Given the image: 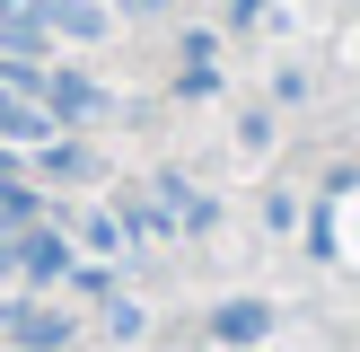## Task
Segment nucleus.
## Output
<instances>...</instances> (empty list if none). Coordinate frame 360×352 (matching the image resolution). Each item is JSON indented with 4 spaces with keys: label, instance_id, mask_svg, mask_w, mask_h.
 I'll return each mask as SVG.
<instances>
[{
    "label": "nucleus",
    "instance_id": "f257e3e1",
    "mask_svg": "<svg viewBox=\"0 0 360 352\" xmlns=\"http://www.w3.org/2000/svg\"><path fill=\"white\" fill-rule=\"evenodd\" d=\"M0 27L44 44V35H70V44H97L105 35V0H0Z\"/></svg>",
    "mask_w": 360,
    "mask_h": 352
},
{
    "label": "nucleus",
    "instance_id": "f03ea898",
    "mask_svg": "<svg viewBox=\"0 0 360 352\" xmlns=\"http://www.w3.org/2000/svg\"><path fill=\"white\" fill-rule=\"evenodd\" d=\"M44 106H53V123H97V115H115V97H105L97 80L53 70V62H44Z\"/></svg>",
    "mask_w": 360,
    "mask_h": 352
},
{
    "label": "nucleus",
    "instance_id": "423d86ee",
    "mask_svg": "<svg viewBox=\"0 0 360 352\" xmlns=\"http://www.w3.org/2000/svg\"><path fill=\"white\" fill-rule=\"evenodd\" d=\"M79 238L97 246V256H123V220H115V211H88V220H79Z\"/></svg>",
    "mask_w": 360,
    "mask_h": 352
},
{
    "label": "nucleus",
    "instance_id": "39448f33",
    "mask_svg": "<svg viewBox=\"0 0 360 352\" xmlns=\"http://www.w3.org/2000/svg\"><path fill=\"white\" fill-rule=\"evenodd\" d=\"M9 326H18V352H53V344H62V334H70L62 317H35V308H18Z\"/></svg>",
    "mask_w": 360,
    "mask_h": 352
},
{
    "label": "nucleus",
    "instance_id": "7ed1b4c3",
    "mask_svg": "<svg viewBox=\"0 0 360 352\" xmlns=\"http://www.w3.org/2000/svg\"><path fill=\"white\" fill-rule=\"evenodd\" d=\"M9 273H35V282H62V273H70V246L53 238V229H18V238H9Z\"/></svg>",
    "mask_w": 360,
    "mask_h": 352
},
{
    "label": "nucleus",
    "instance_id": "20e7f679",
    "mask_svg": "<svg viewBox=\"0 0 360 352\" xmlns=\"http://www.w3.org/2000/svg\"><path fill=\"white\" fill-rule=\"evenodd\" d=\"M211 334H220V344H264V334H273V308H264V299H229V308L211 317Z\"/></svg>",
    "mask_w": 360,
    "mask_h": 352
}]
</instances>
